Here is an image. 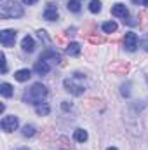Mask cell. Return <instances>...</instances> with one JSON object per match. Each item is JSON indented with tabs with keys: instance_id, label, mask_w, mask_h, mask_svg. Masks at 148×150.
<instances>
[{
	"instance_id": "obj_1",
	"label": "cell",
	"mask_w": 148,
	"mask_h": 150,
	"mask_svg": "<svg viewBox=\"0 0 148 150\" xmlns=\"http://www.w3.org/2000/svg\"><path fill=\"white\" fill-rule=\"evenodd\" d=\"M47 96V87L44 86V84H33L26 93H25V96H23V101L25 103H28V105H38V103H42V100Z\"/></svg>"
},
{
	"instance_id": "obj_2",
	"label": "cell",
	"mask_w": 148,
	"mask_h": 150,
	"mask_svg": "<svg viewBox=\"0 0 148 150\" xmlns=\"http://www.w3.org/2000/svg\"><path fill=\"white\" fill-rule=\"evenodd\" d=\"M23 16V7L18 2H4L0 7V18L4 19H16Z\"/></svg>"
},
{
	"instance_id": "obj_3",
	"label": "cell",
	"mask_w": 148,
	"mask_h": 150,
	"mask_svg": "<svg viewBox=\"0 0 148 150\" xmlns=\"http://www.w3.org/2000/svg\"><path fill=\"white\" fill-rule=\"evenodd\" d=\"M0 126H2V129H4L5 133H12V131H16V129H18L19 120H18V117H16V115H5V117L2 119Z\"/></svg>"
},
{
	"instance_id": "obj_4",
	"label": "cell",
	"mask_w": 148,
	"mask_h": 150,
	"mask_svg": "<svg viewBox=\"0 0 148 150\" xmlns=\"http://www.w3.org/2000/svg\"><path fill=\"white\" fill-rule=\"evenodd\" d=\"M16 37H18V33L14 30H2L0 32V42L4 47H12L16 42Z\"/></svg>"
},
{
	"instance_id": "obj_5",
	"label": "cell",
	"mask_w": 148,
	"mask_h": 150,
	"mask_svg": "<svg viewBox=\"0 0 148 150\" xmlns=\"http://www.w3.org/2000/svg\"><path fill=\"white\" fill-rule=\"evenodd\" d=\"M63 84H65V89H66L68 93H72L73 96H82V94H84V91H85V89H84V86H80V84H77V82H75V79H66Z\"/></svg>"
},
{
	"instance_id": "obj_6",
	"label": "cell",
	"mask_w": 148,
	"mask_h": 150,
	"mask_svg": "<svg viewBox=\"0 0 148 150\" xmlns=\"http://www.w3.org/2000/svg\"><path fill=\"white\" fill-rule=\"evenodd\" d=\"M124 47H125L129 52L136 51V47H138V35L132 33V32H127L125 37H124Z\"/></svg>"
},
{
	"instance_id": "obj_7",
	"label": "cell",
	"mask_w": 148,
	"mask_h": 150,
	"mask_svg": "<svg viewBox=\"0 0 148 150\" xmlns=\"http://www.w3.org/2000/svg\"><path fill=\"white\" fill-rule=\"evenodd\" d=\"M44 19H47V21L58 19V5L47 4V7H45V11H44Z\"/></svg>"
},
{
	"instance_id": "obj_8",
	"label": "cell",
	"mask_w": 148,
	"mask_h": 150,
	"mask_svg": "<svg viewBox=\"0 0 148 150\" xmlns=\"http://www.w3.org/2000/svg\"><path fill=\"white\" fill-rule=\"evenodd\" d=\"M33 70H35L38 75H47L49 72H51V65H49L45 59H40V58H38V61H35Z\"/></svg>"
},
{
	"instance_id": "obj_9",
	"label": "cell",
	"mask_w": 148,
	"mask_h": 150,
	"mask_svg": "<svg viewBox=\"0 0 148 150\" xmlns=\"http://www.w3.org/2000/svg\"><path fill=\"white\" fill-rule=\"evenodd\" d=\"M111 14L115 16V18H127L129 16V11H127V7L124 5V4H115L113 7H111Z\"/></svg>"
},
{
	"instance_id": "obj_10",
	"label": "cell",
	"mask_w": 148,
	"mask_h": 150,
	"mask_svg": "<svg viewBox=\"0 0 148 150\" xmlns=\"http://www.w3.org/2000/svg\"><path fill=\"white\" fill-rule=\"evenodd\" d=\"M110 70L115 72V74H120V75H125L129 72V65L125 61H117V63H111L110 65Z\"/></svg>"
},
{
	"instance_id": "obj_11",
	"label": "cell",
	"mask_w": 148,
	"mask_h": 150,
	"mask_svg": "<svg viewBox=\"0 0 148 150\" xmlns=\"http://www.w3.org/2000/svg\"><path fill=\"white\" fill-rule=\"evenodd\" d=\"M40 59H52V61H56V63H59L61 61V56H59V52L58 51H52V49H45L42 54H40Z\"/></svg>"
},
{
	"instance_id": "obj_12",
	"label": "cell",
	"mask_w": 148,
	"mask_h": 150,
	"mask_svg": "<svg viewBox=\"0 0 148 150\" xmlns=\"http://www.w3.org/2000/svg\"><path fill=\"white\" fill-rule=\"evenodd\" d=\"M21 47H23L25 52H33L35 51V40L30 37V35H26V37L21 40Z\"/></svg>"
},
{
	"instance_id": "obj_13",
	"label": "cell",
	"mask_w": 148,
	"mask_h": 150,
	"mask_svg": "<svg viewBox=\"0 0 148 150\" xmlns=\"http://www.w3.org/2000/svg\"><path fill=\"white\" fill-rule=\"evenodd\" d=\"M30 77H32V72H30L28 68H21V70H18V72L14 74V79H16L18 82H26Z\"/></svg>"
},
{
	"instance_id": "obj_14",
	"label": "cell",
	"mask_w": 148,
	"mask_h": 150,
	"mask_svg": "<svg viewBox=\"0 0 148 150\" xmlns=\"http://www.w3.org/2000/svg\"><path fill=\"white\" fill-rule=\"evenodd\" d=\"M0 93H2V96L11 98V96L14 94V87H12L11 84H7V82H2V84H0Z\"/></svg>"
},
{
	"instance_id": "obj_15",
	"label": "cell",
	"mask_w": 148,
	"mask_h": 150,
	"mask_svg": "<svg viewBox=\"0 0 148 150\" xmlns=\"http://www.w3.org/2000/svg\"><path fill=\"white\" fill-rule=\"evenodd\" d=\"M66 54H68V56H78V54H80V44L70 42V44L66 45Z\"/></svg>"
},
{
	"instance_id": "obj_16",
	"label": "cell",
	"mask_w": 148,
	"mask_h": 150,
	"mask_svg": "<svg viewBox=\"0 0 148 150\" xmlns=\"http://www.w3.org/2000/svg\"><path fill=\"white\" fill-rule=\"evenodd\" d=\"M73 138H75V142H78V143L87 142V131H84V129H77V131L73 133Z\"/></svg>"
},
{
	"instance_id": "obj_17",
	"label": "cell",
	"mask_w": 148,
	"mask_h": 150,
	"mask_svg": "<svg viewBox=\"0 0 148 150\" xmlns=\"http://www.w3.org/2000/svg\"><path fill=\"white\" fill-rule=\"evenodd\" d=\"M35 112H37L38 115H49V112H51V107H49L47 103H38L37 107H35Z\"/></svg>"
},
{
	"instance_id": "obj_18",
	"label": "cell",
	"mask_w": 148,
	"mask_h": 150,
	"mask_svg": "<svg viewBox=\"0 0 148 150\" xmlns=\"http://www.w3.org/2000/svg\"><path fill=\"white\" fill-rule=\"evenodd\" d=\"M117 23L115 21H106V23H103V32L105 33H113V32H117Z\"/></svg>"
},
{
	"instance_id": "obj_19",
	"label": "cell",
	"mask_w": 148,
	"mask_h": 150,
	"mask_svg": "<svg viewBox=\"0 0 148 150\" xmlns=\"http://www.w3.org/2000/svg\"><path fill=\"white\" fill-rule=\"evenodd\" d=\"M89 11H91L92 14H98V12L101 11V2H99V0H91V4H89Z\"/></svg>"
},
{
	"instance_id": "obj_20",
	"label": "cell",
	"mask_w": 148,
	"mask_h": 150,
	"mask_svg": "<svg viewBox=\"0 0 148 150\" xmlns=\"http://www.w3.org/2000/svg\"><path fill=\"white\" fill-rule=\"evenodd\" d=\"M66 7H68V11H72V12H80V2L78 0H70L68 4H66Z\"/></svg>"
},
{
	"instance_id": "obj_21",
	"label": "cell",
	"mask_w": 148,
	"mask_h": 150,
	"mask_svg": "<svg viewBox=\"0 0 148 150\" xmlns=\"http://www.w3.org/2000/svg\"><path fill=\"white\" fill-rule=\"evenodd\" d=\"M33 134H35V126H32V124L28 126V124H26V126L23 127V136H33Z\"/></svg>"
},
{
	"instance_id": "obj_22",
	"label": "cell",
	"mask_w": 148,
	"mask_h": 150,
	"mask_svg": "<svg viewBox=\"0 0 148 150\" xmlns=\"http://www.w3.org/2000/svg\"><path fill=\"white\" fill-rule=\"evenodd\" d=\"M89 42H91V44H98V45H99V44H103V42H105V37H101V35H91V37H89Z\"/></svg>"
},
{
	"instance_id": "obj_23",
	"label": "cell",
	"mask_w": 148,
	"mask_h": 150,
	"mask_svg": "<svg viewBox=\"0 0 148 150\" xmlns=\"http://www.w3.org/2000/svg\"><path fill=\"white\" fill-rule=\"evenodd\" d=\"M0 63H2V74H5L7 72V61H5V54L4 52L0 54Z\"/></svg>"
},
{
	"instance_id": "obj_24",
	"label": "cell",
	"mask_w": 148,
	"mask_h": 150,
	"mask_svg": "<svg viewBox=\"0 0 148 150\" xmlns=\"http://www.w3.org/2000/svg\"><path fill=\"white\" fill-rule=\"evenodd\" d=\"M37 33H38V37H40V40H44L45 44H49V37H47V32L45 30H38Z\"/></svg>"
},
{
	"instance_id": "obj_25",
	"label": "cell",
	"mask_w": 148,
	"mask_h": 150,
	"mask_svg": "<svg viewBox=\"0 0 148 150\" xmlns=\"http://www.w3.org/2000/svg\"><path fill=\"white\" fill-rule=\"evenodd\" d=\"M72 107H73V105H72L70 101H63V103H61V108H63L65 112H68V110H72Z\"/></svg>"
},
{
	"instance_id": "obj_26",
	"label": "cell",
	"mask_w": 148,
	"mask_h": 150,
	"mask_svg": "<svg viewBox=\"0 0 148 150\" xmlns=\"http://www.w3.org/2000/svg\"><path fill=\"white\" fill-rule=\"evenodd\" d=\"M122 94H124V96H129V94H131V93H129V84H127V86H125V84L122 86Z\"/></svg>"
},
{
	"instance_id": "obj_27",
	"label": "cell",
	"mask_w": 148,
	"mask_h": 150,
	"mask_svg": "<svg viewBox=\"0 0 148 150\" xmlns=\"http://www.w3.org/2000/svg\"><path fill=\"white\" fill-rule=\"evenodd\" d=\"M25 4H28V5H32V4H35V2H38V0H23Z\"/></svg>"
},
{
	"instance_id": "obj_28",
	"label": "cell",
	"mask_w": 148,
	"mask_h": 150,
	"mask_svg": "<svg viewBox=\"0 0 148 150\" xmlns=\"http://www.w3.org/2000/svg\"><path fill=\"white\" fill-rule=\"evenodd\" d=\"M143 5H147L148 7V0H143Z\"/></svg>"
},
{
	"instance_id": "obj_29",
	"label": "cell",
	"mask_w": 148,
	"mask_h": 150,
	"mask_svg": "<svg viewBox=\"0 0 148 150\" xmlns=\"http://www.w3.org/2000/svg\"><path fill=\"white\" fill-rule=\"evenodd\" d=\"M106 150H117V149H115V147H108Z\"/></svg>"
},
{
	"instance_id": "obj_30",
	"label": "cell",
	"mask_w": 148,
	"mask_h": 150,
	"mask_svg": "<svg viewBox=\"0 0 148 150\" xmlns=\"http://www.w3.org/2000/svg\"><path fill=\"white\" fill-rule=\"evenodd\" d=\"M21 150H26V149H21Z\"/></svg>"
}]
</instances>
